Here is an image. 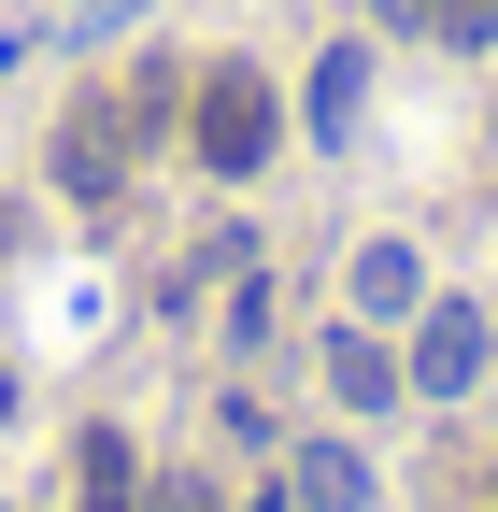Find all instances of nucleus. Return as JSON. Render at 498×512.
<instances>
[{"label": "nucleus", "mask_w": 498, "mask_h": 512, "mask_svg": "<svg viewBox=\"0 0 498 512\" xmlns=\"http://www.w3.org/2000/svg\"><path fill=\"white\" fill-rule=\"evenodd\" d=\"M356 313H427V271H413V242H370V256H356Z\"/></svg>", "instance_id": "obj_5"}, {"label": "nucleus", "mask_w": 498, "mask_h": 512, "mask_svg": "<svg viewBox=\"0 0 498 512\" xmlns=\"http://www.w3.org/2000/svg\"><path fill=\"white\" fill-rule=\"evenodd\" d=\"M385 15H427V0H385Z\"/></svg>", "instance_id": "obj_9"}, {"label": "nucleus", "mask_w": 498, "mask_h": 512, "mask_svg": "<svg viewBox=\"0 0 498 512\" xmlns=\"http://www.w3.org/2000/svg\"><path fill=\"white\" fill-rule=\"evenodd\" d=\"M328 384H342L356 413H385V399H399V370H385V342H370V328H342V342H328Z\"/></svg>", "instance_id": "obj_6"}, {"label": "nucleus", "mask_w": 498, "mask_h": 512, "mask_svg": "<svg viewBox=\"0 0 498 512\" xmlns=\"http://www.w3.org/2000/svg\"><path fill=\"white\" fill-rule=\"evenodd\" d=\"M0 413H15V370H0Z\"/></svg>", "instance_id": "obj_8"}, {"label": "nucleus", "mask_w": 498, "mask_h": 512, "mask_svg": "<svg viewBox=\"0 0 498 512\" xmlns=\"http://www.w3.org/2000/svg\"><path fill=\"white\" fill-rule=\"evenodd\" d=\"M285 498H299V512H370V456H356V441H299Z\"/></svg>", "instance_id": "obj_3"}, {"label": "nucleus", "mask_w": 498, "mask_h": 512, "mask_svg": "<svg viewBox=\"0 0 498 512\" xmlns=\"http://www.w3.org/2000/svg\"><path fill=\"white\" fill-rule=\"evenodd\" d=\"M72 498H86V512H143V470H129V441H114V427L72 441Z\"/></svg>", "instance_id": "obj_4"}, {"label": "nucleus", "mask_w": 498, "mask_h": 512, "mask_svg": "<svg viewBox=\"0 0 498 512\" xmlns=\"http://www.w3.org/2000/svg\"><path fill=\"white\" fill-rule=\"evenodd\" d=\"M157 512H228V498H214V484H171V498H157Z\"/></svg>", "instance_id": "obj_7"}, {"label": "nucleus", "mask_w": 498, "mask_h": 512, "mask_svg": "<svg viewBox=\"0 0 498 512\" xmlns=\"http://www.w3.org/2000/svg\"><path fill=\"white\" fill-rule=\"evenodd\" d=\"M484 384V313L470 299H427L413 313V399H470Z\"/></svg>", "instance_id": "obj_2"}, {"label": "nucleus", "mask_w": 498, "mask_h": 512, "mask_svg": "<svg viewBox=\"0 0 498 512\" xmlns=\"http://www.w3.org/2000/svg\"><path fill=\"white\" fill-rule=\"evenodd\" d=\"M271 128H285L271 72H242V57H214V72H200V100H185V143H200V171H214V185L271 171Z\"/></svg>", "instance_id": "obj_1"}]
</instances>
